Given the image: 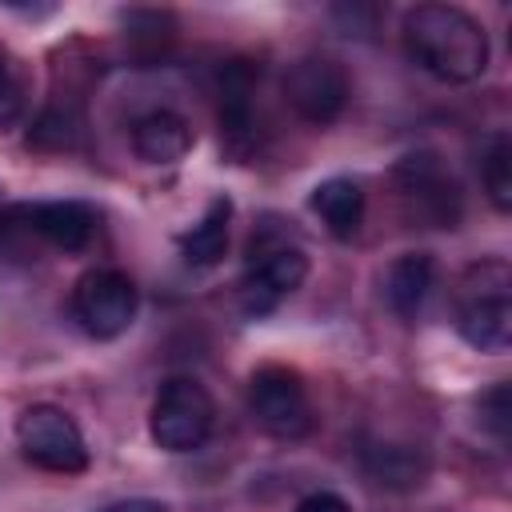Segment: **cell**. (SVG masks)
<instances>
[{"instance_id":"cell-1","label":"cell","mask_w":512,"mask_h":512,"mask_svg":"<svg viewBox=\"0 0 512 512\" xmlns=\"http://www.w3.org/2000/svg\"><path fill=\"white\" fill-rule=\"evenodd\" d=\"M404 52L416 68H424L436 80L468 84L484 76L488 68V32L480 20H472L464 8L452 4H416L404 12L400 24Z\"/></svg>"},{"instance_id":"cell-2","label":"cell","mask_w":512,"mask_h":512,"mask_svg":"<svg viewBox=\"0 0 512 512\" xmlns=\"http://www.w3.org/2000/svg\"><path fill=\"white\" fill-rule=\"evenodd\" d=\"M456 332L476 352H508L512 344V268L500 256L468 264L456 284Z\"/></svg>"},{"instance_id":"cell-3","label":"cell","mask_w":512,"mask_h":512,"mask_svg":"<svg viewBox=\"0 0 512 512\" xmlns=\"http://www.w3.org/2000/svg\"><path fill=\"white\" fill-rule=\"evenodd\" d=\"M308 276V256L300 244H288L280 228H260L248 248V268L240 280V308L248 316L272 312L284 296H292Z\"/></svg>"},{"instance_id":"cell-4","label":"cell","mask_w":512,"mask_h":512,"mask_svg":"<svg viewBox=\"0 0 512 512\" xmlns=\"http://www.w3.org/2000/svg\"><path fill=\"white\" fill-rule=\"evenodd\" d=\"M396 196L404 204V216L424 228H456L460 220V184L444 168V160L428 148L408 152L392 168Z\"/></svg>"},{"instance_id":"cell-5","label":"cell","mask_w":512,"mask_h":512,"mask_svg":"<svg viewBox=\"0 0 512 512\" xmlns=\"http://www.w3.org/2000/svg\"><path fill=\"white\" fill-rule=\"evenodd\" d=\"M216 400L192 376H168L152 400L148 432L164 452H192L212 436Z\"/></svg>"},{"instance_id":"cell-6","label":"cell","mask_w":512,"mask_h":512,"mask_svg":"<svg viewBox=\"0 0 512 512\" xmlns=\"http://www.w3.org/2000/svg\"><path fill=\"white\" fill-rule=\"evenodd\" d=\"M16 444L20 456L44 472H60V476H76L88 468V444L80 424L56 408V404H32L20 412L16 420Z\"/></svg>"},{"instance_id":"cell-7","label":"cell","mask_w":512,"mask_h":512,"mask_svg":"<svg viewBox=\"0 0 512 512\" xmlns=\"http://www.w3.org/2000/svg\"><path fill=\"white\" fill-rule=\"evenodd\" d=\"M248 412L276 440H300L316 424L312 400H308V388H304L300 372H292L284 364H264V368L252 372V380H248Z\"/></svg>"},{"instance_id":"cell-8","label":"cell","mask_w":512,"mask_h":512,"mask_svg":"<svg viewBox=\"0 0 512 512\" xmlns=\"http://www.w3.org/2000/svg\"><path fill=\"white\" fill-rule=\"evenodd\" d=\"M140 308L136 284L120 268H92L72 288V316L96 340H116L132 328Z\"/></svg>"},{"instance_id":"cell-9","label":"cell","mask_w":512,"mask_h":512,"mask_svg":"<svg viewBox=\"0 0 512 512\" xmlns=\"http://www.w3.org/2000/svg\"><path fill=\"white\" fill-rule=\"evenodd\" d=\"M348 72L336 56L308 52L284 72V100L308 124H332L348 104Z\"/></svg>"},{"instance_id":"cell-10","label":"cell","mask_w":512,"mask_h":512,"mask_svg":"<svg viewBox=\"0 0 512 512\" xmlns=\"http://www.w3.org/2000/svg\"><path fill=\"white\" fill-rule=\"evenodd\" d=\"M32 232L60 248V252H80L96 236V212L84 200H44V204H24Z\"/></svg>"},{"instance_id":"cell-11","label":"cell","mask_w":512,"mask_h":512,"mask_svg":"<svg viewBox=\"0 0 512 512\" xmlns=\"http://www.w3.org/2000/svg\"><path fill=\"white\" fill-rule=\"evenodd\" d=\"M260 68L248 60H232L220 72V136L232 152H248L256 132H252V88H256Z\"/></svg>"},{"instance_id":"cell-12","label":"cell","mask_w":512,"mask_h":512,"mask_svg":"<svg viewBox=\"0 0 512 512\" xmlns=\"http://www.w3.org/2000/svg\"><path fill=\"white\" fill-rule=\"evenodd\" d=\"M132 148L144 164H176L192 152V124L172 108L144 112L132 124Z\"/></svg>"},{"instance_id":"cell-13","label":"cell","mask_w":512,"mask_h":512,"mask_svg":"<svg viewBox=\"0 0 512 512\" xmlns=\"http://www.w3.org/2000/svg\"><path fill=\"white\" fill-rule=\"evenodd\" d=\"M432 280H436V264H432L428 252H404V256H396L388 264V272H384V300H388V308L396 316L412 320L424 308V300L432 292Z\"/></svg>"},{"instance_id":"cell-14","label":"cell","mask_w":512,"mask_h":512,"mask_svg":"<svg viewBox=\"0 0 512 512\" xmlns=\"http://www.w3.org/2000/svg\"><path fill=\"white\" fill-rule=\"evenodd\" d=\"M312 212L320 216V224L336 236V240H352L360 232V220H364V192L356 180L348 176H332V180H320L308 196Z\"/></svg>"},{"instance_id":"cell-15","label":"cell","mask_w":512,"mask_h":512,"mask_svg":"<svg viewBox=\"0 0 512 512\" xmlns=\"http://www.w3.org/2000/svg\"><path fill=\"white\" fill-rule=\"evenodd\" d=\"M228 224H232V200L228 196H216L204 216L192 224V232L180 236V252L192 268H212L224 260L228 252Z\"/></svg>"},{"instance_id":"cell-16","label":"cell","mask_w":512,"mask_h":512,"mask_svg":"<svg viewBox=\"0 0 512 512\" xmlns=\"http://www.w3.org/2000/svg\"><path fill=\"white\" fill-rule=\"evenodd\" d=\"M364 464L372 472L376 484H388V488H412L424 480L428 464L416 448H404V444H380V448H368L364 452Z\"/></svg>"},{"instance_id":"cell-17","label":"cell","mask_w":512,"mask_h":512,"mask_svg":"<svg viewBox=\"0 0 512 512\" xmlns=\"http://www.w3.org/2000/svg\"><path fill=\"white\" fill-rule=\"evenodd\" d=\"M480 180H484L492 208L508 212L512 208V140H508V132H492L484 160H480Z\"/></svg>"},{"instance_id":"cell-18","label":"cell","mask_w":512,"mask_h":512,"mask_svg":"<svg viewBox=\"0 0 512 512\" xmlns=\"http://www.w3.org/2000/svg\"><path fill=\"white\" fill-rule=\"evenodd\" d=\"M24 96H28V88H24V68H20V60L0 44V132L12 128V124L24 116Z\"/></svg>"},{"instance_id":"cell-19","label":"cell","mask_w":512,"mask_h":512,"mask_svg":"<svg viewBox=\"0 0 512 512\" xmlns=\"http://www.w3.org/2000/svg\"><path fill=\"white\" fill-rule=\"evenodd\" d=\"M476 412H480V428L496 444H508V432H512V392H508L504 380H496L488 392H480Z\"/></svg>"},{"instance_id":"cell-20","label":"cell","mask_w":512,"mask_h":512,"mask_svg":"<svg viewBox=\"0 0 512 512\" xmlns=\"http://www.w3.org/2000/svg\"><path fill=\"white\" fill-rule=\"evenodd\" d=\"M28 140L32 144H40V148H68L72 144V124H68V116L64 112H44L40 120H36V128L28 132Z\"/></svg>"},{"instance_id":"cell-21","label":"cell","mask_w":512,"mask_h":512,"mask_svg":"<svg viewBox=\"0 0 512 512\" xmlns=\"http://www.w3.org/2000/svg\"><path fill=\"white\" fill-rule=\"evenodd\" d=\"M292 512H352V504L340 496V492H328V488H320V492H308Z\"/></svg>"},{"instance_id":"cell-22","label":"cell","mask_w":512,"mask_h":512,"mask_svg":"<svg viewBox=\"0 0 512 512\" xmlns=\"http://www.w3.org/2000/svg\"><path fill=\"white\" fill-rule=\"evenodd\" d=\"M100 512H168L160 500H148V496H136V500H116V504H108V508H100Z\"/></svg>"}]
</instances>
